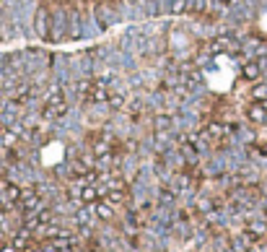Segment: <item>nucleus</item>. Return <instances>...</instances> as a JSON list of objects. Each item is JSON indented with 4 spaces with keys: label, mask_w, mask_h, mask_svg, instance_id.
<instances>
[{
    "label": "nucleus",
    "mask_w": 267,
    "mask_h": 252,
    "mask_svg": "<svg viewBox=\"0 0 267 252\" xmlns=\"http://www.w3.org/2000/svg\"><path fill=\"white\" fill-rule=\"evenodd\" d=\"M62 159H65V146L57 143V141H52L50 146L42 148V164L44 167H57Z\"/></svg>",
    "instance_id": "1"
},
{
    "label": "nucleus",
    "mask_w": 267,
    "mask_h": 252,
    "mask_svg": "<svg viewBox=\"0 0 267 252\" xmlns=\"http://www.w3.org/2000/svg\"><path fill=\"white\" fill-rule=\"evenodd\" d=\"M249 117H252V120H257V122H264L267 112H264L262 107H252V109H249Z\"/></svg>",
    "instance_id": "2"
},
{
    "label": "nucleus",
    "mask_w": 267,
    "mask_h": 252,
    "mask_svg": "<svg viewBox=\"0 0 267 252\" xmlns=\"http://www.w3.org/2000/svg\"><path fill=\"white\" fill-rule=\"evenodd\" d=\"M244 76H247V78H257V76H259V65L249 62L247 68H244Z\"/></svg>",
    "instance_id": "3"
},
{
    "label": "nucleus",
    "mask_w": 267,
    "mask_h": 252,
    "mask_svg": "<svg viewBox=\"0 0 267 252\" xmlns=\"http://www.w3.org/2000/svg\"><path fill=\"white\" fill-rule=\"evenodd\" d=\"M96 211H99V216H101V218H109V216H112V208H109V205H104V203L99 205Z\"/></svg>",
    "instance_id": "4"
},
{
    "label": "nucleus",
    "mask_w": 267,
    "mask_h": 252,
    "mask_svg": "<svg viewBox=\"0 0 267 252\" xmlns=\"http://www.w3.org/2000/svg\"><path fill=\"white\" fill-rule=\"evenodd\" d=\"M252 232L254 234H264V224H252Z\"/></svg>",
    "instance_id": "5"
}]
</instances>
